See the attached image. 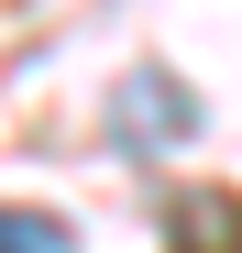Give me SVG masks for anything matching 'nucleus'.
<instances>
[{
	"label": "nucleus",
	"instance_id": "1",
	"mask_svg": "<svg viewBox=\"0 0 242 253\" xmlns=\"http://www.w3.org/2000/svg\"><path fill=\"white\" fill-rule=\"evenodd\" d=\"M0 253H77V231L44 209H0Z\"/></svg>",
	"mask_w": 242,
	"mask_h": 253
}]
</instances>
